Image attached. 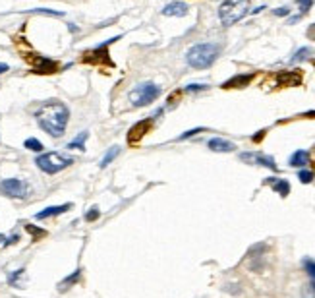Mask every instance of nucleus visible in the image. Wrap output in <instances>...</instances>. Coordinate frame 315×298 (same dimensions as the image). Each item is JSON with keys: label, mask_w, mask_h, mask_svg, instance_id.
<instances>
[{"label": "nucleus", "mask_w": 315, "mask_h": 298, "mask_svg": "<svg viewBox=\"0 0 315 298\" xmlns=\"http://www.w3.org/2000/svg\"><path fill=\"white\" fill-rule=\"evenodd\" d=\"M35 118L39 122V126L52 137H60L66 132L68 126V118H70V110L68 107L60 101H51L45 103L37 112Z\"/></svg>", "instance_id": "f257e3e1"}, {"label": "nucleus", "mask_w": 315, "mask_h": 298, "mask_svg": "<svg viewBox=\"0 0 315 298\" xmlns=\"http://www.w3.org/2000/svg\"><path fill=\"white\" fill-rule=\"evenodd\" d=\"M273 14H275V16H281V18H283V16H288V14H290V8H288V6H283V8H277V10L273 12Z\"/></svg>", "instance_id": "2f4dec72"}, {"label": "nucleus", "mask_w": 315, "mask_h": 298, "mask_svg": "<svg viewBox=\"0 0 315 298\" xmlns=\"http://www.w3.org/2000/svg\"><path fill=\"white\" fill-rule=\"evenodd\" d=\"M0 242H6V238H4V234H0Z\"/></svg>", "instance_id": "c9c22d12"}, {"label": "nucleus", "mask_w": 315, "mask_h": 298, "mask_svg": "<svg viewBox=\"0 0 315 298\" xmlns=\"http://www.w3.org/2000/svg\"><path fill=\"white\" fill-rule=\"evenodd\" d=\"M302 83V70L292 72H279L277 74V85L279 87H294Z\"/></svg>", "instance_id": "1a4fd4ad"}, {"label": "nucleus", "mask_w": 315, "mask_h": 298, "mask_svg": "<svg viewBox=\"0 0 315 298\" xmlns=\"http://www.w3.org/2000/svg\"><path fill=\"white\" fill-rule=\"evenodd\" d=\"M0 192L8 198H26L27 196V184L18 178H8L0 182Z\"/></svg>", "instance_id": "0eeeda50"}, {"label": "nucleus", "mask_w": 315, "mask_h": 298, "mask_svg": "<svg viewBox=\"0 0 315 298\" xmlns=\"http://www.w3.org/2000/svg\"><path fill=\"white\" fill-rule=\"evenodd\" d=\"M151 124H153V120H151V118H147V120H141V122L133 124V126L130 128V132H128V143H137L145 134L151 130Z\"/></svg>", "instance_id": "9d476101"}, {"label": "nucleus", "mask_w": 315, "mask_h": 298, "mask_svg": "<svg viewBox=\"0 0 315 298\" xmlns=\"http://www.w3.org/2000/svg\"><path fill=\"white\" fill-rule=\"evenodd\" d=\"M207 145H209L211 151H217V153H230V151L236 149V145H234L232 141H226V139H222V137H213V139H209Z\"/></svg>", "instance_id": "4468645a"}, {"label": "nucleus", "mask_w": 315, "mask_h": 298, "mask_svg": "<svg viewBox=\"0 0 315 298\" xmlns=\"http://www.w3.org/2000/svg\"><path fill=\"white\" fill-rule=\"evenodd\" d=\"M263 137H265V130H261V132H257V134H255V135H253V137H252V139H253V141H261Z\"/></svg>", "instance_id": "72a5a7b5"}, {"label": "nucleus", "mask_w": 315, "mask_h": 298, "mask_svg": "<svg viewBox=\"0 0 315 298\" xmlns=\"http://www.w3.org/2000/svg\"><path fill=\"white\" fill-rule=\"evenodd\" d=\"M203 89H207V85H205V83H189V85H186V89H184V91L193 93V91H203Z\"/></svg>", "instance_id": "a878e982"}, {"label": "nucleus", "mask_w": 315, "mask_h": 298, "mask_svg": "<svg viewBox=\"0 0 315 298\" xmlns=\"http://www.w3.org/2000/svg\"><path fill=\"white\" fill-rule=\"evenodd\" d=\"M298 178H300V182H302V184H310V182H314L315 172L314 170H306V168H302V170L298 172Z\"/></svg>", "instance_id": "b1692460"}, {"label": "nucleus", "mask_w": 315, "mask_h": 298, "mask_svg": "<svg viewBox=\"0 0 315 298\" xmlns=\"http://www.w3.org/2000/svg\"><path fill=\"white\" fill-rule=\"evenodd\" d=\"M304 298H315L314 287H306V289H304Z\"/></svg>", "instance_id": "473e14b6"}, {"label": "nucleus", "mask_w": 315, "mask_h": 298, "mask_svg": "<svg viewBox=\"0 0 315 298\" xmlns=\"http://www.w3.org/2000/svg\"><path fill=\"white\" fill-rule=\"evenodd\" d=\"M310 54H312V49H310V47H304V49L296 51V54L292 56V60H290V62H292V64H294V62H302V60H306Z\"/></svg>", "instance_id": "4be33fe9"}, {"label": "nucleus", "mask_w": 315, "mask_h": 298, "mask_svg": "<svg viewBox=\"0 0 315 298\" xmlns=\"http://www.w3.org/2000/svg\"><path fill=\"white\" fill-rule=\"evenodd\" d=\"M250 10V0H224L219 6V18L222 26H234L238 24Z\"/></svg>", "instance_id": "7ed1b4c3"}, {"label": "nucleus", "mask_w": 315, "mask_h": 298, "mask_svg": "<svg viewBox=\"0 0 315 298\" xmlns=\"http://www.w3.org/2000/svg\"><path fill=\"white\" fill-rule=\"evenodd\" d=\"M240 159H242L244 163H248V165L267 166V168H271V170H277V168H279L271 155H263V153H257V151H255V153H242Z\"/></svg>", "instance_id": "6e6552de"}, {"label": "nucleus", "mask_w": 315, "mask_h": 298, "mask_svg": "<svg viewBox=\"0 0 315 298\" xmlns=\"http://www.w3.org/2000/svg\"><path fill=\"white\" fill-rule=\"evenodd\" d=\"M162 14H164V16H170V18H180V16H186V14H188V6H186L184 2H180V0H174V2H170V4H166V6L162 8Z\"/></svg>", "instance_id": "ddd939ff"}, {"label": "nucleus", "mask_w": 315, "mask_h": 298, "mask_svg": "<svg viewBox=\"0 0 315 298\" xmlns=\"http://www.w3.org/2000/svg\"><path fill=\"white\" fill-rule=\"evenodd\" d=\"M114 41H118V39L114 37V39H110V41H108V43H105V45H99V47H95V49H91V51H85V53H83V62L112 66V60L108 58V45H110V43H114Z\"/></svg>", "instance_id": "423d86ee"}, {"label": "nucleus", "mask_w": 315, "mask_h": 298, "mask_svg": "<svg viewBox=\"0 0 315 298\" xmlns=\"http://www.w3.org/2000/svg\"><path fill=\"white\" fill-rule=\"evenodd\" d=\"M72 205L70 203H64V205H52V207H47V209H43V211H39L37 215H35V219H49V217H54V215H60L64 211H68Z\"/></svg>", "instance_id": "2eb2a0df"}, {"label": "nucleus", "mask_w": 315, "mask_h": 298, "mask_svg": "<svg viewBox=\"0 0 315 298\" xmlns=\"http://www.w3.org/2000/svg\"><path fill=\"white\" fill-rule=\"evenodd\" d=\"M22 275H24V269H18V271H14V275L8 279V281H10V285H18V279H20Z\"/></svg>", "instance_id": "7c9ffc66"}, {"label": "nucleus", "mask_w": 315, "mask_h": 298, "mask_svg": "<svg viewBox=\"0 0 315 298\" xmlns=\"http://www.w3.org/2000/svg\"><path fill=\"white\" fill-rule=\"evenodd\" d=\"M265 182H267V184H271V186H273V190H275V192H279V196H283V198H286V196L290 194V184H288V180H281V178H267Z\"/></svg>", "instance_id": "dca6fc26"}, {"label": "nucleus", "mask_w": 315, "mask_h": 298, "mask_svg": "<svg viewBox=\"0 0 315 298\" xmlns=\"http://www.w3.org/2000/svg\"><path fill=\"white\" fill-rule=\"evenodd\" d=\"M298 4H300V16H304V14H308V10L312 8L314 0H298Z\"/></svg>", "instance_id": "393cba45"}, {"label": "nucleus", "mask_w": 315, "mask_h": 298, "mask_svg": "<svg viewBox=\"0 0 315 298\" xmlns=\"http://www.w3.org/2000/svg\"><path fill=\"white\" fill-rule=\"evenodd\" d=\"M99 215H101V211L97 209V207H93V209H89V213H85V221H97L99 219Z\"/></svg>", "instance_id": "bb28decb"}, {"label": "nucleus", "mask_w": 315, "mask_h": 298, "mask_svg": "<svg viewBox=\"0 0 315 298\" xmlns=\"http://www.w3.org/2000/svg\"><path fill=\"white\" fill-rule=\"evenodd\" d=\"M89 132H81L76 139H72L68 143V149H79V151H85V139H87Z\"/></svg>", "instance_id": "a211bd4d"}, {"label": "nucleus", "mask_w": 315, "mask_h": 298, "mask_svg": "<svg viewBox=\"0 0 315 298\" xmlns=\"http://www.w3.org/2000/svg\"><path fill=\"white\" fill-rule=\"evenodd\" d=\"M72 163H74L72 157H64L60 153H56V151L43 153V155H39L35 159V165L39 166L43 172H47V174H56V172H60L64 168H68Z\"/></svg>", "instance_id": "20e7f679"}, {"label": "nucleus", "mask_w": 315, "mask_h": 298, "mask_svg": "<svg viewBox=\"0 0 315 298\" xmlns=\"http://www.w3.org/2000/svg\"><path fill=\"white\" fill-rule=\"evenodd\" d=\"M118 153H120V147H118V145H114V147H110V149L106 151V155L103 157V161H101V166L105 168V166H106V165H110V161H114V157H116Z\"/></svg>", "instance_id": "aec40b11"}, {"label": "nucleus", "mask_w": 315, "mask_h": 298, "mask_svg": "<svg viewBox=\"0 0 315 298\" xmlns=\"http://www.w3.org/2000/svg\"><path fill=\"white\" fill-rule=\"evenodd\" d=\"M2 72H8V64H0V74Z\"/></svg>", "instance_id": "f704fd0d"}, {"label": "nucleus", "mask_w": 315, "mask_h": 298, "mask_svg": "<svg viewBox=\"0 0 315 298\" xmlns=\"http://www.w3.org/2000/svg\"><path fill=\"white\" fill-rule=\"evenodd\" d=\"M26 149H29V151H33V153H41L45 147H43V143L39 141V139H35V137H27L26 139Z\"/></svg>", "instance_id": "412c9836"}, {"label": "nucleus", "mask_w": 315, "mask_h": 298, "mask_svg": "<svg viewBox=\"0 0 315 298\" xmlns=\"http://www.w3.org/2000/svg\"><path fill=\"white\" fill-rule=\"evenodd\" d=\"M253 78H255V74H238V76L230 78L228 81H224L222 89H242V87H248L252 83Z\"/></svg>", "instance_id": "9b49d317"}, {"label": "nucleus", "mask_w": 315, "mask_h": 298, "mask_svg": "<svg viewBox=\"0 0 315 298\" xmlns=\"http://www.w3.org/2000/svg\"><path fill=\"white\" fill-rule=\"evenodd\" d=\"M160 93H162V89L158 85L151 83V81H145V83H139L135 89L130 91V103L133 107H147L153 101H157L160 97Z\"/></svg>", "instance_id": "39448f33"}, {"label": "nucleus", "mask_w": 315, "mask_h": 298, "mask_svg": "<svg viewBox=\"0 0 315 298\" xmlns=\"http://www.w3.org/2000/svg\"><path fill=\"white\" fill-rule=\"evenodd\" d=\"M205 128H195V130H188V132H184L182 135H178L176 139L178 141H182V139H188V137H191V135H195V134H199V132H203Z\"/></svg>", "instance_id": "cd10ccee"}, {"label": "nucleus", "mask_w": 315, "mask_h": 298, "mask_svg": "<svg viewBox=\"0 0 315 298\" xmlns=\"http://www.w3.org/2000/svg\"><path fill=\"white\" fill-rule=\"evenodd\" d=\"M79 277H81V271H79V269H78V271H74V275L66 277L62 283L58 285V291H60V293L68 291V287H70V285H74V283H78V281H79Z\"/></svg>", "instance_id": "6ab92c4d"}, {"label": "nucleus", "mask_w": 315, "mask_h": 298, "mask_svg": "<svg viewBox=\"0 0 315 298\" xmlns=\"http://www.w3.org/2000/svg\"><path fill=\"white\" fill-rule=\"evenodd\" d=\"M221 49L219 45L215 43H199V45H193L186 54V62L195 70H205L209 68L219 56Z\"/></svg>", "instance_id": "f03ea898"}, {"label": "nucleus", "mask_w": 315, "mask_h": 298, "mask_svg": "<svg viewBox=\"0 0 315 298\" xmlns=\"http://www.w3.org/2000/svg\"><path fill=\"white\" fill-rule=\"evenodd\" d=\"M29 60H31V64L37 74H52V72L58 70L56 62H52V60H49L45 56H39V54H35V58H29Z\"/></svg>", "instance_id": "f8f14e48"}, {"label": "nucleus", "mask_w": 315, "mask_h": 298, "mask_svg": "<svg viewBox=\"0 0 315 298\" xmlns=\"http://www.w3.org/2000/svg\"><path fill=\"white\" fill-rule=\"evenodd\" d=\"M310 165V153L306 151V149H298V151H294V155L290 157V166H306Z\"/></svg>", "instance_id": "f3484780"}, {"label": "nucleus", "mask_w": 315, "mask_h": 298, "mask_svg": "<svg viewBox=\"0 0 315 298\" xmlns=\"http://www.w3.org/2000/svg\"><path fill=\"white\" fill-rule=\"evenodd\" d=\"M304 269H306V273L310 275L312 287H314V291H315V262L314 260H304Z\"/></svg>", "instance_id": "5701e85b"}, {"label": "nucleus", "mask_w": 315, "mask_h": 298, "mask_svg": "<svg viewBox=\"0 0 315 298\" xmlns=\"http://www.w3.org/2000/svg\"><path fill=\"white\" fill-rule=\"evenodd\" d=\"M37 14H47V16H62V12H56V10H49V8H39V10H31Z\"/></svg>", "instance_id": "c85d7f7f"}, {"label": "nucleus", "mask_w": 315, "mask_h": 298, "mask_svg": "<svg viewBox=\"0 0 315 298\" xmlns=\"http://www.w3.org/2000/svg\"><path fill=\"white\" fill-rule=\"evenodd\" d=\"M26 231H29L33 234V236H35V238H37V236H45V234H47V232L45 231H41V229H35V227H33V225H26Z\"/></svg>", "instance_id": "c756f323"}]
</instances>
